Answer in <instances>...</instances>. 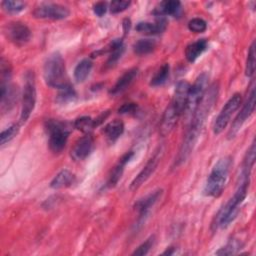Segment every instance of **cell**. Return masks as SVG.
<instances>
[{"label":"cell","mask_w":256,"mask_h":256,"mask_svg":"<svg viewBox=\"0 0 256 256\" xmlns=\"http://www.w3.org/2000/svg\"><path fill=\"white\" fill-rule=\"evenodd\" d=\"M173 250H174V249H173L172 247H170L169 250L167 249L165 252H163V255H171V254H173V252H174Z\"/></svg>","instance_id":"41"},{"label":"cell","mask_w":256,"mask_h":256,"mask_svg":"<svg viewBox=\"0 0 256 256\" xmlns=\"http://www.w3.org/2000/svg\"><path fill=\"white\" fill-rule=\"evenodd\" d=\"M43 77L45 83L53 88L61 89L70 85L66 73L65 61L60 53L50 54L43 66Z\"/></svg>","instance_id":"4"},{"label":"cell","mask_w":256,"mask_h":256,"mask_svg":"<svg viewBox=\"0 0 256 256\" xmlns=\"http://www.w3.org/2000/svg\"><path fill=\"white\" fill-rule=\"evenodd\" d=\"M190 86L191 85L185 80H181L176 84L174 96L170 104L173 106L179 116H181L185 110Z\"/></svg>","instance_id":"15"},{"label":"cell","mask_w":256,"mask_h":256,"mask_svg":"<svg viewBox=\"0 0 256 256\" xmlns=\"http://www.w3.org/2000/svg\"><path fill=\"white\" fill-rule=\"evenodd\" d=\"M137 110V105L135 103H125L119 109L118 113L120 114H131Z\"/></svg>","instance_id":"38"},{"label":"cell","mask_w":256,"mask_h":256,"mask_svg":"<svg viewBox=\"0 0 256 256\" xmlns=\"http://www.w3.org/2000/svg\"><path fill=\"white\" fill-rule=\"evenodd\" d=\"M74 127L85 133V134H90V132L96 127L95 126V122H94V119H92L91 117L89 116H82V117H79L77 118L75 121H74Z\"/></svg>","instance_id":"29"},{"label":"cell","mask_w":256,"mask_h":256,"mask_svg":"<svg viewBox=\"0 0 256 256\" xmlns=\"http://www.w3.org/2000/svg\"><path fill=\"white\" fill-rule=\"evenodd\" d=\"M256 92H255V83H252L250 93L247 96L246 101L244 102L240 112L234 119V121L231 124V128L228 132V138L232 139L234 138L237 133L240 131L243 124L246 122V120L253 114L255 110V103H256Z\"/></svg>","instance_id":"8"},{"label":"cell","mask_w":256,"mask_h":256,"mask_svg":"<svg viewBox=\"0 0 256 256\" xmlns=\"http://www.w3.org/2000/svg\"><path fill=\"white\" fill-rule=\"evenodd\" d=\"M162 189H158L155 190L151 193H149L148 195H146L145 197H143L142 199H139L135 205H134V209L138 212L139 217H138V223L137 224H144L145 219L147 218L148 214H149V210L155 205V203L159 200V198L162 195Z\"/></svg>","instance_id":"13"},{"label":"cell","mask_w":256,"mask_h":256,"mask_svg":"<svg viewBox=\"0 0 256 256\" xmlns=\"http://www.w3.org/2000/svg\"><path fill=\"white\" fill-rule=\"evenodd\" d=\"M138 74V68H131L124 72V74L118 78L114 86L110 89L109 93L111 95H118L122 92H124L134 81Z\"/></svg>","instance_id":"17"},{"label":"cell","mask_w":256,"mask_h":256,"mask_svg":"<svg viewBox=\"0 0 256 256\" xmlns=\"http://www.w3.org/2000/svg\"><path fill=\"white\" fill-rule=\"evenodd\" d=\"M179 115L177 114V112L175 111V109L173 108V106L170 104L162 117L161 120V124H160V134L165 137L168 134H170V132L173 130V128L175 127L178 119H179Z\"/></svg>","instance_id":"18"},{"label":"cell","mask_w":256,"mask_h":256,"mask_svg":"<svg viewBox=\"0 0 256 256\" xmlns=\"http://www.w3.org/2000/svg\"><path fill=\"white\" fill-rule=\"evenodd\" d=\"M93 145V137L90 134H85L75 142L73 148L71 149V157L76 161L84 160L90 155Z\"/></svg>","instance_id":"16"},{"label":"cell","mask_w":256,"mask_h":256,"mask_svg":"<svg viewBox=\"0 0 256 256\" xmlns=\"http://www.w3.org/2000/svg\"><path fill=\"white\" fill-rule=\"evenodd\" d=\"M167 22L163 17H160L156 20L155 23L151 22H139L136 25V30L139 33L145 34V35H155L162 33L166 29Z\"/></svg>","instance_id":"20"},{"label":"cell","mask_w":256,"mask_h":256,"mask_svg":"<svg viewBox=\"0 0 256 256\" xmlns=\"http://www.w3.org/2000/svg\"><path fill=\"white\" fill-rule=\"evenodd\" d=\"M153 243H154V236H151L145 242H143L140 246H138L137 249H135V251L132 253V255L143 256V255L148 254V252L150 251V249L153 246Z\"/></svg>","instance_id":"36"},{"label":"cell","mask_w":256,"mask_h":256,"mask_svg":"<svg viewBox=\"0 0 256 256\" xmlns=\"http://www.w3.org/2000/svg\"><path fill=\"white\" fill-rule=\"evenodd\" d=\"M45 130L48 134L49 148L54 153H60L66 146L70 130L66 123L56 120L48 119L45 122Z\"/></svg>","instance_id":"5"},{"label":"cell","mask_w":256,"mask_h":256,"mask_svg":"<svg viewBox=\"0 0 256 256\" xmlns=\"http://www.w3.org/2000/svg\"><path fill=\"white\" fill-rule=\"evenodd\" d=\"M1 5L3 10L9 14H17L26 7V3L19 0H4Z\"/></svg>","instance_id":"30"},{"label":"cell","mask_w":256,"mask_h":256,"mask_svg":"<svg viewBox=\"0 0 256 256\" xmlns=\"http://www.w3.org/2000/svg\"><path fill=\"white\" fill-rule=\"evenodd\" d=\"M123 27H124V32H125V33H128V32H129V28H130V21H129L128 19H125V20H124Z\"/></svg>","instance_id":"40"},{"label":"cell","mask_w":256,"mask_h":256,"mask_svg":"<svg viewBox=\"0 0 256 256\" xmlns=\"http://www.w3.org/2000/svg\"><path fill=\"white\" fill-rule=\"evenodd\" d=\"M20 130V125L19 124H13L9 126L7 129L3 130L0 134V143L1 145H4L11 141L19 132Z\"/></svg>","instance_id":"34"},{"label":"cell","mask_w":256,"mask_h":256,"mask_svg":"<svg viewBox=\"0 0 256 256\" xmlns=\"http://www.w3.org/2000/svg\"><path fill=\"white\" fill-rule=\"evenodd\" d=\"M188 29L194 33H202L207 29V23L202 18H193L188 22Z\"/></svg>","instance_id":"35"},{"label":"cell","mask_w":256,"mask_h":256,"mask_svg":"<svg viewBox=\"0 0 256 256\" xmlns=\"http://www.w3.org/2000/svg\"><path fill=\"white\" fill-rule=\"evenodd\" d=\"M242 244L237 239H231L224 247L220 248L218 251L215 252L217 255H232L236 254L239 249H241Z\"/></svg>","instance_id":"33"},{"label":"cell","mask_w":256,"mask_h":256,"mask_svg":"<svg viewBox=\"0 0 256 256\" xmlns=\"http://www.w3.org/2000/svg\"><path fill=\"white\" fill-rule=\"evenodd\" d=\"M74 181V175L67 169L61 170L51 181L50 187L53 189H62L70 186Z\"/></svg>","instance_id":"24"},{"label":"cell","mask_w":256,"mask_h":256,"mask_svg":"<svg viewBox=\"0 0 256 256\" xmlns=\"http://www.w3.org/2000/svg\"><path fill=\"white\" fill-rule=\"evenodd\" d=\"M92 69V61L88 58L81 60L74 69V78L78 83L84 82Z\"/></svg>","instance_id":"26"},{"label":"cell","mask_w":256,"mask_h":256,"mask_svg":"<svg viewBox=\"0 0 256 256\" xmlns=\"http://www.w3.org/2000/svg\"><path fill=\"white\" fill-rule=\"evenodd\" d=\"M131 2L130 1H122V0H115L110 3V12L112 14H117L120 12L125 11L129 6Z\"/></svg>","instance_id":"37"},{"label":"cell","mask_w":256,"mask_h":256,"mask_svg":"<svg viewBox=\"0 0 256 256\" xmlns=\"http://www.w3.org/2000/svg\"><path fill=\"white\" fill-rule=\"evenodd\" d=\"M160 150L157 151L145 164V166L142 168V170L138 173V175L133 179V181L130 184V190L135 191L138 188H140L154 173L156 170L159 160H160Z\"/></svg>","instance_id":"14"},{"label":"cell","mask_w":256,"mask_h":256,"mask_svg":"<svg viewBox=\"0 0 256 256\" xmlns=\"http://www.w3.org/2000/svg\"><path fill=\"white\" fill-rule=\"evenodd\" d=\"M217 95H218V84L214 83L209 88H207L203 98L201 99L198 107L196 108L192 118L189 121L188 129L184 135L183 141L181 143L179 152L175 160L176 165H180L184 163L192 153L198 141V138L200 136L205 120L209 115L210 110L212 109L214 103L217 100Z\"/></svg>","instance_id":"1"},{"label":"cell","mask_w":256,"mask_h":256,"mask_svg":"<svg viewBox=\"0 0 256 256\" xmlns=\"http://www.w3.org/2000/svg\"><path fill=\"white\" fill-rule=\"evenodd\" d=\"M11 75L1 76V94L0 105L2 113L10 111L18 99V90L15 85L10 82Z\"/></svg>","instance_id":"11"},{"label":"cell","mask_w":256,"mask_h":256,"mask_svg":"<svg viewBox=\"0 0 256 256\" xmlns=\"http://www.w3.org/2000/svg\"><path fill=\"white\" fill-rule=\"evenodd\" d=\"M181 9V3L177 0H166L160 2L153 10L155 16L163 17L166 15L175 16L179 13Z\"/></svg>","instance_id":"21"},{"label":"cell","mask_w":256,"mask_h":256,"mask_svg":"<svg viewBox=\"0 0 256 256\" xmlns=\"http://www.w3.org/2000/svg\"><path fill=\"white\" fill-rule=\"evenodd\" d=\"M103 132L110 143L115 142L124 132V123L119 119H114L107 123Z\"/></svg>","instance_id":"23"},{"label":"cell","mask_w":256,"mask_h":256,"mask_svg":"<svg viewBox=\"0 0 256 256\" xmlns=\"http://www.w3.org/2000/svg\"><path fill=\"white\" fill-rule=\"evenodd\" d=\"M207 47H208V42L204 38L198 39L195 42L190 43L185 49L186 59L191 63L195 62L202 55V53L207 49Z\"/></svg>","instance_id":"22"},{"label":"cell","mask_w":256,"mask_h":256,"mask_svg":"<svg viewBox=\"0 0 256 256\" xmlns=\"http://www.w3.org/2000/svg\"><path fill=\"white\" fill-rule=\"evenodd\" d=\"M134 155V152L133 151H128L126 152L118 161V163L116 164V166L113 168L110 176H109V179L107 181V186L108 187H114L118 181L120 180L122 174H123V171H124V167L126 166V164L130 161V159L133 157Z\"/></svg>","instance_id":"19"},{"label":"cell","mask_w":256,"mask_h":256,"mask_svg":"<svg viewBox=\"0 0 256 256\" xmlns=\"http://www.w3.org/2000/svg\"><path fill=\"white\" fill-rule=\"evenodd\" d=\"M76 98V92L71 85L59 89V93L56 97V101L60 104H66L73 101Z\"/></svg>","instance_id":"31"},{"label":"cell","mask_w":256,"mask_h":256,"mask_svg":"<svg viewBox=\"0 0 256 256\" xmlns=\"http://www.w3.org/2000/svg\"><path fill=\"white\" fill-rule=\"evenodd\" d=\"M110 55L107 60V66L112 67L117 63V61L121 58L123 52H124V45L122 39H115L110 43L109 46Z\"/></svg>","instance_id":"25"},{"label":"cell","mask_w":256,"mask_h":256,"mask_svg":"<svg viewBox=\"0 0 256 256\" xmlns=\"http://www.w3.org/2000/svg\"><path fill=\"white\" fill-rule=\"evenodd\" d=\"M156 42L152 39H140L133 45V50L137 55H146L154 51Z\"/></svg>","instance_id":"28"},{"label":"cell","mask_w":256,"mask_h":256,"mask_svg":"<svg viewBox=\"0 0 256 256\" xmlns=\"http://www.w3.org/2000/svg\"><path fill=\"white\" fill-rule=\"evenodd\" d=\"M169 74H170V66L168 63H164L157 70V72L154 74V76L151 78L150 85L157 87V86H161V85L165 84L167 79L169 78Z\"/></svg>","instance_id":"27"},{"label":"cell","mask_w":256,"mask_h":256,"mask_svg":"<svg viewBox=\"0 0 256 256\" xmlns=\"http://www.w3.org/2000/svg\"><path fill=\"white\" fill-rule=\"evenodd\" d=\"M36 84L35 74L33 71H28L25 74V82L22 93V108L20 114V123H25L31 113L33 112L36 104Z\"/></svg>","instance_id":"7"},{"label":"cell","mask_w":256,"mask_h":256,"mask_svg":"<svg viewBox=\"0 0 256 256\" xmlns=\"http://www.w3.org/2000/svg\"><path fill=\"white\" fill-rule=\"evenodd\" d=\"M241 99H242L241 94L235 93L226 102V104L223 106V108L221 109L220 113L218 114V116L214 122V125H213L214 134H216V135L220 134L227 127L232 115L240 107Z\"/></svg>","instance_id":"9"},{"label":"cell","mask_w":256,"mask_h":256,"mask_svg":"<svg viewBox=\"0 0 256 256\" xmlns=\"http://www.w3.org/2000/svg\"><path fill=\"white\" fill-rule=\"evenodd\" d=\"M107 10V4L105 2H97L93 6V11L98 17H102Z\"/></svg>","instance_id":"39"},{"label":"cell","mask_w":256,"mask_h":256,"mask_svg":"<svg viewBox=\"0 0 256 256\" xmlns=\"http://www.w3.org/2000/svg\"><path fill=\"white\" fill-rule=\"evenodd\" d=\"M70 11L67 7L57 3H42L35 7L33 16L38 19L62 20L69 16Z\"/></svg>","instance_id":"10"},{"label":"cell","mask_w":256,"mask_h":256,"mask_svg":"<svg viewBox=\"0 0 256 256\" xmlns=\"http://www.w3.org/2000/svg\"><path fill=\"white\" fill-rule=\"evenodd\" d=\"M255 41L252 42L249 51H248V55H247V60H246V65H245V75L247 77H252L254 75L255 72Z\"/></svg>","instance_id":"32"},{"label":"cell","mask_w":256,"mask_h":256,"mask_svg":"<svg viewBox=\"0 0 256 256\" xmlns=\"http://www.w3.org/2000/svg\"><path fill=\"white\" fill-rule=\"evenodd\" d=\"M4 33L9 41L17 46L26 44L31 38V31L27 25L22 22H10L4 28Z\"/></svg>","instance_id":"12"},{"label":"cell","mask_w":256,"mask_h":256,"mask_svg":"<svg viewBox=\"0 0 256 256\" xmlns=\"http://www.w3.org/2000/svg\"><path fill=\"white\" fill-rule=\"evenodd\" d=\"M249 185V179L247 178H239L238 187L234 193V195L228 200V202L220 209L216 218H215V226L220 228H226L229 226L231 222L237 217L240 206L247 195V188Z\"/></svg>","instance_id":"2"},{"label":"cell","mask_w":256,"mask_h":256,"mask_svg":"<svg viewBox=\"0 0 256 256\" xmlns=\"http://www.w3.org/2000/svg\"><path fill=\"white\" fill-rule=\"evenodd\" d=\"M232 165V159L230 156L220 158L213 166L204 187V194L209 197H219L228 180L229 172Z\"/></svg>","instance_id":"3"},{"label":"cell","mask_w":256,"mask_h":256,"mask_svg":"<svg viewBox=\"0 0 256 256\" xmlns=\"http://www.w3.org/2000/svg\"><path fill=\"white\" fill-rule=\"evenodd\" d=\"M208 79H209L208 74L206 72H203L196 78L194 84L192 86H190L186 107L183 112L186 122H188V123H189L190 119L192 118L196 108L198 107L201 99L203 98V96L208 88Z\"/></svg>","instance_id":"6"}]
</instances>
